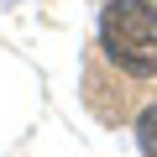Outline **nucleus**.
<instances>
[{
    "label": "nucleus",
    "instance_id": "1",
    "mask_svg": "<svg viewBox=\"0 0 157 157\" xmlns=\"http://www.w3.org/2000/svg\"><path fill=\"white\" fill-rule=\"evenodd\" d=\"M100 47L121 73L152 78L157 73V6L152 0H110L100 11Z\"/></svg>",
    "mask_w": 157,
    "mask_h": 157
},
{
    "label": "nucleus",
    "instance_id": "2",
    "mask_svg": "<svg viewBox=\"0 0 157 157\" xmlns=\"http://www.w3.org/2000/svg\"><path fill=\"white\" fill-rule=\"evenodd\" d=\"M136 141H141V157H157V105L141 110V121H136Z\"/></svg>",
    "mask_w": 157,
    "mask_h": 157
}]
</instances>
